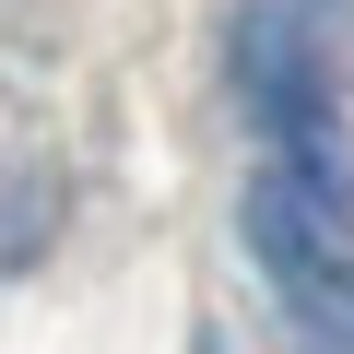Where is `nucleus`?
Returning a JSON list of instances; mask_svg holds the SVG:
<instances>
[{
    "instance_id": "f257e3e1",
    "label": "nucleus",
    "mask_w": 354,
    "mask_h": 354,
    "mask_svg": "<svg viewBox=\"0 0 354 354\" xmlns=\"http://www.w3.org/2000/svg\"><path fill=\"white\" fill-rule=\"evenodd\" d=\"M236 95H248V118L272 130V153L307 177L319 201H342L354 213V165H342V118H330V83H319V48H307V24L295 12H236Z\"/></svg>"
},
{
    "instance_id": "f03ea898",
    "label": "nucleus",
    "mask_w": 354,
    "mask_h": 354,
    "mask_svg": "<svg viewBox=\"0 0 354 354\" xmlns=\"http://www.w3.org/2000/svg\"><path fill=\"white\" fill-rule=\"evenodd\" d=\"M248 260L283 283V307L330 342H354V248H342V201H319L295 165H272L248 189Z\"/></svg>"
}]
</instances>
